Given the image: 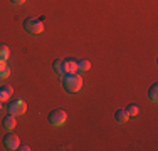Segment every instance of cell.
I'll list each match as a JSON object with an SVG mask.
<instances>
[{"instance_id":"obj_1","label":"cell","mask_w":158,"mask_h":151,"mask_svg":"<svg viewBox=\"0 0 158 151\" xmlns=\"http://www.w3.org/2000/svg\"><path fill=\"white\" fill-rule=\"evenodd\" d=\"M62 88L67 91V92H79L82 88V77L74 74H64L62 76Z\"/></svg>"},{"instance_id":"obj_2","label":"cell","mask_w":158,"mask_h":151,"mask_svg":"<svg viewBox=\"0 0 158 151\" xmlns=\"http://www.w3.org/2000/svg\"><path fill=\"white\" fill-rule=\"evenodd\" d=\"M24 29L27 30L29 34H32V35H39V34L44 32V22L40 20V18H35V17L25 18L24 20Z\"/></svg>"},{"instance_id":"obj_3","label":"cell","mask_w":158,"mask_h":151,"mask_svg":"<svg viewBox=\"0 0 158 151\" xmlns=\"http://www.w3.org/2000/svg\"><path fill=\"white\" fill-rule=\"evenodd\" d=\"M47 121H49V124H52V126H62V124L67 121V114H66L64 109H54V111L49 112Z\"/></svg>"},{"instance_id":"obj_4","label":"cell","mask_w":158,"mask_h":151,"mask_svg":"<svg viewBox=\"0 0 158 151\" xmlns=\"http://www.w3.org/2000/svg\"><path fill=\"white\" fill-rule=\"evenodd\" d=\"M25 103L22 99H14L12 103H10V106H9V112L10 114H14V116H17V114H24L25 112Z\"/></svg>"},{"instance_id":"obj_5","label":"cell","mask_w":158,"mask_h":151,"mask_svg":"<svg viewBox=\"0 0 158 151\" xmlns=\"http://www.w3.org/2000/svg\"><path fill=\"white\" fill-rule=\"evenodd\" d=\"M19 145H20V141H19L17 134L9 133V134L3 136V148L5 149H17Z\"/></svg>"},{"instance_id":"obj_6","label":"cell","mask_w":158,"mask_h":151,"mask_svg":"<svg viewBox=\"0 0 158 151\" xmlns=\"http://www.w3.org/2000/svg\"><path fill=\"white\" fill-rule=\"evenodd\" d=\"M77 72V60L66 59L64 60V74H74Z\"/></svg>"},{"instance_id":"obj_7","label":"cell","mask_w":158,"mask_h":151,"mask_svg":"<svg viewBox=\"0 0 158 151\" xmlns=\"http://www.w3.org/2000/svg\"><path fill=\"white\" fill-rule=\"evenodd\" d=\"M15 126H17L15 116L9 112V114H7L5 118H3V128H5L7 131H14V129H15Z\"/></svg>"},{"instance_id":"obj_8","label":"cell","mask_w":158,"mask_h":151,"mask_svg":"<svg viewBox=\"0 0 158 151\" xmlns=\"http://www.w3.org/2000/svg\"><path fill=\"white\" fill-rule=\"evenodd\" d=\"M14 94V89L10 86H0V103L3 101H9Z\"/></svg>"},{"instance_id":"obj_9","label":"cell","mask_w":158,"mask_h":151,"mask_svg":"<svg viewBox=\"0 0 158 151\" xmlns=\"http://www.w3.org/2000/svg\"><path fill=\"white\" fill-rule=\"evenodd\" d=\"M114 119L118 121V123H126V121L130 119V114H128L126 109H118V111L114 112Z\"/></svg>"},{"instance_id":"obj_10","label":"cell","mask_w":158,"mask_h":151,"mask_svg":"<svg viewBox=\"0 0 158 151\" xmlns=\"http://www.w3.org/2000/svg\"><path fill=\"white\" fill-rule=\"evenodd\" d=\"M52 69H54L57 74L64 76V60L62 59H56L54 62H52Z\"/></svg>"},{"instance_id":"obj_11","label":"cell","mask_w":158,"mask_h":151,"mask_svg":"<svg viewBox=\"0 0 158 151\" xmlns=\"http://www.w3.org/2000/svg\"><path fill=\"white\" fill-rule=\"evenodd\" d=\"M89 67H91V62H89L88 59H81V60H77V71H81V72H88Z\"/></svg>"},{"instance_id":"obj_12","label":"cell","mask_w":158,"mask_h":151,"mask_svg":"<svg viewBox=\"0 0 158 151\" xmlns=\"http://www.w3.org/2000/svg\"><path fill=\"white\" fill-rule=\"evenodd\" d=\"M148 96H150V99H152L153 103H156V101H158V84H153L152 88H150Z\"/></svg>"},{"instance_id":"obj_13","label":"cell","mask_w":158,"mask_h":151,"mask_svg":"<svg viewBox=\"0 0 158 151\" xmlns=\"http://www.w3.org/2000/svg\"><path fill=\"white\" fill-rule=\"evenodd\" d=\"M9 54H10L9 47L5 44H0V60H7L9 59Z\"/></svg>"},{"instance_id":"obj_14","label":"cell","mask_w":158,"mask_h":151,"mask_svg":"<svg viewBox=\"0 0 158 151\" xmlns=\"http://www.w3.org/2000/svg\"><path fill=\"white\" fill-rule=\"evenodd\" d=\"M10 74V69L7 67L5 60H0V77H7Z\"/></svg>"},{"instance_id":"obj_15","label":"cell","mask_w":158,"mask_h":151,"mask_svg":"<svg viewBox=\"0 0 158 151\" xmlns=\"http://www.w3.org/2000/svg\"><path fill=\"white\" fill-rule=\"evenodd\" d=\"M126 111H128V114H130V116H136L138 112H140V109H138V106H136V104H130Z\"/></svg>"},{"instance_id":"obj_16","label":"cell","mask_w":158,"mask_h":151,"mask_svg":"<svg viewBox=\"0 0 158 151\" xmlns=\"http://www.w3.org/2000/svg\"><path fill=\"white\" fill-rule=\"evenodd\" d=\"M17 149H20V151H29V149H31V148H29L27 145H22V146L19 145V148H17Z\"/></svg>"},{"instance_id":"obj_17","label":"cell","mask_w":158,"mask_h":151,"mask_svg":"<svg viewBox=\"0 0 158 151\" xmlns=\"http://www.w3.org/2000/svg\"><path fill=\"white\" fill-rule=\"evenodd\" d=\"M10 2H12L14 5H22V3L25 2V0H10Z\"/></svg>"},{"instance_id":"obj_18","label":"cell","mask_w":158,"mask_h":151,"mask_svg":"<svg viewBox=\"0 0 158 151\" xmlns=\"http://www.w3.org/2000/svg\"><path fill=\"white\" fill-rule=\"evenodd\" d=\"M0 109H2V103H0Z\"/></svg>"}]
</instances>
